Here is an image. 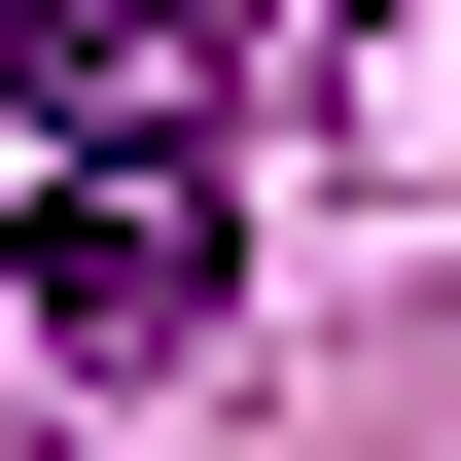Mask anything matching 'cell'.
<instances>
[{
  "instance_id": "6da1fadb",
  "label": "cell",
  "mask_w": 461,
  "mask_h": 461,
  "mask_svg": "<svg viewBox=\"0 0 461 461\" xmlns=\"http://www.w3.org/2000/svg\"><path fill=\"white\" fill-rule=\"evenodd\" d=\"M0 71H36V142H71V177H213L249 0H0Z\"/></svg>"
},
{
  "instance_id": "7a4b0ae2",
  "label": "cell",
  "mask_w": 461,
  "mask_h": 461,
  "mask_svg": "<svg viewBox=\"0 0 461 461\" xmlns=\"http://www.w3.org/2000/svg\"><path fill=\"white\" fill-rule=\"evenodd\" d=\"M213 320V177H71L36 213V355H177Z\"/></svg>"
}]
</instances>
